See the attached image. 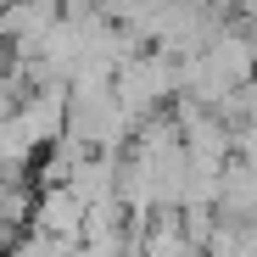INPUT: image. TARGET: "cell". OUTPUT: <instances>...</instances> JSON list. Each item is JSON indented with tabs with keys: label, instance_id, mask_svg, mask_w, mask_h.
Instances as JSON below:
<instances>
[{
	"label": "cell",
	"instance_id": "6da1fadb",
	"mask_svg": "<svg viewBox=\"0 0 257 257\" xmlns=\"http://www.w3.org/2000/svg\"><path fill=\"white\" fill-rule=\"evenodd\" d=\"M112 90H117V101L128 106L135 123L151 117V112H162L168 101L179 95V56L162 51V45H146V51H135V56L117 67Z\"/></svg>",
	"mask_w": 257,
	"mask_h": 257
},
{
	"label": "cell",
	"instance_id": "7a4b0ae2",
	"mask_svg": "<svg viewBox=\"0 0 257 257\" xmlns=\"http://www.w3.org/2000/svg\"><path fill=\"white\" fill-rule=\"evenodd\" d=\"M84 212H90V201H84L73 185H39V207H34V224L28 229H45L56 240H84Z\"/></svg>",
	"mask_w": 257,
	"mask_h": 257
},
{
	"label": "cell",
	"instance_id": "3957f363",
	"mask_svg": "<svg viewBox=\"0 0 257 257\" xmlns=\"http://www.w3.org/2000/svg\"><path fill=\"white\" fill-rule=\"evenodd\" d=\"M218 218H235V224L257 218V168L240 157H229L224 179H218Z\"/></svg>",
	"mask_w": 257,
	"mask_h": 257
},
{
	"label": "cell",
	"instance_id": "277c9868",
	"mask_svg": "<svg viewBox=\"0 0 257 257\" xmlns=\"http://www.w3.org/2000/svg\"><path fill=\"white\" fill-rule=\"evenodd\" d=\"M17 240H23V229L0 218V257H12V246H17Z\"/></svg>",
	"mask_w": 257,
	"mask_h": 257
},
{
	"label": "cell",
	"instance_id": "5b68a950",
	"mask_svg": "<svg viewBox=\"0 0 257 257\" xmlns=\"http://www.w3.org/2000/svg\"><path fill=\"white\" fill-rule=\"evenodd\" d=\"M251 45H257V23H251Z\"/></svg>",
	"mask_w": 257,
	"mask_h": 257
}]
</instances>
